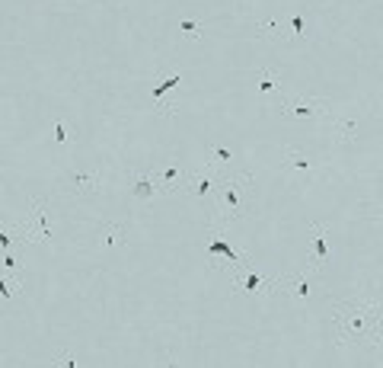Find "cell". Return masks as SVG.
<instances>
[{
	"label": "cell",
	"instance_id": "6da1fadb",
	"mask_svg": "<svg viewBox=\"0 0 383 368\" xmlns=\"http://www.w3.org/2000/svg\"><path fill=\"white\" fill-rule=\"evenodd\" d=\"M383 333V298L357 295L335 301L332 310V336L338 346H374Z\"/></svg>",
	"mask_w": 383,
	"mask_h": 368
},
{
	"label": "cell",
	"instance_id": "7a4b0ae2",
	"mask_svg": "<svg viewBox=\"0 0 383 368\" xmlns=\"http://www.w3.org/2000/svg\"><path fill=\"white\" fill-rule=\"evenodd\" d=\"M246 189H249V173L246 170L221 183V221H217V224L236 221L243 212H246Z\"/></svg>",
	"mask_w": 383,
	"mask_h": 368
},
{
	"label": "cell",
	"instance_id": "3957f363",
	"mask_svg": "<svg viewBox=\"0 0 383 368\" xmlns=\"http://www.w3.org/2000/svg\"><path fill=\"white\" fill-rule=\"evenodd\" d=\"M278 112L291 122H306V119H332V109L326 99H306V97H281Z\"/></svg>",
	"mask_w": 383,
	"mask_h": 368
},
{
	"label": "cell",
	"instance_id": "277c9868",
	"mask_svg": "<svg viewBox=\"0 0 383 368\" xmlns=\"http://www.w3.org/2000/svg\"><path fill=\"white\" fill-rule=\"evenodd\" d=\"M284 173L294 176V180H300V183H313L319 173H323V167H319L316 161H310L304 151L284 148Z\"/></svg>",
	"mask_w": 383,
	"mask_h": 368
},
{
	"label": "cell",
	"instance_id": "5b68a950",
	"mask_svg": "<svg viewBox=\"0 0 383 368\" xmlns=\"http://www.w3.org/2000/svg\"><path fill=\"white\" fill-rule=\"evenodd\" d=\"M64 189L70 195H93L102 189V173L99 170H70L64 173Z\"/></svg>",
	"mask_w": 383,
	"mask_h": 368
},
{
	"label": "cell",
	"instance_id": "8992f818",
	"mask_svg": "<svg viewBox=\"0 0 383 368\" xmlns=\"http://www.w3.org/2000/svg\"><path fill=\"white\" fill-rule=\"evenodd\" d=\"M221 183H223V176L211 173V170H195V173H185L182 186L189 189L192 195H198V199H204V195H211V193H214V189H221Z\"/></svg>",
	"mask_w": 383,
	"mask_h": 368
},
{
	"label": "cell",
	"instance_id": "52a82bcc",
	"mask_svg": "<svg viewBox=\"0 0 383 368\" xmlns=\"http://www.w3.org/2000/svg\"><path fill=\"white\" fill-rule=\"evenodd\" d=\"M157 193H170V189L160 183V176L153 173V170H150V173H134V176H131V195H134L138 202L153 199Z\"/></svg>",
	"mask_w": 383,
	"mask_h": 368
},
{
	"label": "cell",
	"instance_id": "ba28073f",
	"mask_svg": "<svg viewBox=\"0 0 383 368\" xmlns=\"http://www.w3.org/2000/svg\"><path fill=\"white\" fill-rule=\"evenodd\" d=\"M281 278H268V276H259V272H246V276H233V291H246V295H259V291H268V288H278Z\"/></svg>",
	"mask_w": 383,
	"mask_h": 368
},
{
	"label": "cell",
	"instance_id": "9c48e42d",
	"mask_svg": "<svg viewBox=\"0 0 383 368\" xmlns=\"http://www.w3.org/2000/svg\"><path fill=\"white\" fill-rule=\"evenodd\" d=\"M310 240H313V269H319L329 259V224L326 221L310 224Z\"/></svg>",
	"mask_w": 383,
	"mask_h": 368
},
{
	"label": "cell",
	"instance_id": "30bf717a",
	"mask_svg": "<svg viewBox=\"0 0 383 368\" xmlns=\"http://www.w3.org/2000/svg\"><path fill=\"white\" fill-rule=\"evenodd\" d=\"M278 288H281V291H287V295H291L294 301H306V298L313 295V285H310V276H306V272H294V276H281Z\"/></svg>",
	"mask_w": 383,
	"mask_h": 368
},
{
	"label": "cell",
	"instance_id": "8fae6325",
	"mask_svg": "<svg viewBox=\"0 0 383 368\" xmlns=\"http://www.w3.org/2000/svg\"><path fill=\"white\" fill-rule=\"evenodd\" d=\"M26 221H29V227L38 234V240H51V221H48L45 199H32V215Z\"/></svg>",
	"mask_w": 383,
	"mask_h": 368
},
{
	"label": "cell",
	"instance_id": "7c38bea8",
	"mask_svg": "<svg viewBox=\"0 0 383 368\" xmlns=\"http://www.w3.org/2000/svg\"><path fill=\"white\" fill-rule=\"evenodd\" d=\"M128 247V227L125 224H106L99 234V250H121Z\"/></svg>",
	"mask_w": 383,
	"mask_h": 368
},
{
	"label": "cell",
	"instance_id": "4fadbf2b",
	"mask_svg": "<svg viewBox=\"0 0 383 368\" xmlns=\"http://www.w3.org/2000/svg\"><path fill=\"white\" fill-rule=\"evenodd\" d=\"M329 122H332V129H335L342 144H351L357 138V116H335V112H332Z\"/></svg>",
	"mask_w": 383,
	"mask_h": 368
},
{
	"label": "cell",
	"instance_id": "5bb4252c",
	"mask_svg": "<svg viewBox=\"0 0 383 368\" xmlns=\"http://www.w3.org/2000/svg\"><path fill=\"white\" fill-rule=\"evenodd\" d=\"M217 253L227 259V266H230V263H246V250H240V247L227 244V240H211V244H208V256H217Z\"/></svg>",
	"mask_w": 383,
	"mask_h": 368
},
{
	"label": "cell",
	"instance_id": "9a60e30c",
	"mask_svg": "<svg viewBox=\"0 0 383 368\" xmlns=\"http://www.w3.org/2000/svg\"><path fill=\"white\" fill-rule=\"evenodd\" d=\"M255 93H259L262 99H268V97H274L278 93V99H281V74L278 71H259V84H255Z\"/></svg>",
	"mask_w": 383,
	"mask_h": 368
},
{
	"label": "cell",
	"instance_id": "2e32d148",
	"mask_svg": "<svg viewBox=\"0 0 383 368\" xmlns=\"http://www.w3.org/2000/svg\"><path fill=\"white\" fill-rule=\"evenodd\" d=\"M179 84H182V74H179V71H170L157 87H153V103L163 106V97L172 90V87H179Z\"/></svg>",
	"mask_w": 383,
	"mask_h": 368
},
{
	"label": "cell",
	"instance_id": "e0dca14e",
	"mask_svg": "<svg viewBox=\"0 0 383 368\" xmlns=\"http://www.w3.org/2000/svg\"><path fill=\"white\" fill-rule=\"evenodd\" d=\"M230 148H223V144H211V163H217V167H230Z\"/></svg>",
	"mask_w": 383,
	"mask_h": 368
},
{
	"label": "cell",
	"instance_id": "ac0fdd59",
	"mask_svg": "<svg viewBox=\"0 0 383 368\" xmlns=\"http://www.w3.org/2000/svg\"><path fill=\"white\" fill-rule=\"evenodd\" d=\"M55 141H57V148H64V144L70 141V125L67 122H55Z\"/></svg>",
	"mask_w": 383,
	"mask_h": 368
},
{
	"label": "cell",
	"instance_id": "d6986e66",
	"mask_svg": "<svg viewBox=\"0 0 383 368\" xmlns=\"http://www.w3.org/2000/svg\"><path fill=\"white\" fill-rule=\"evenodd\" d=\"M287 26H291L294 39H304V33H306V23H304V16H300V13H294V16H291V23H287Z\"/></svg>",
	"mask_w": 383,
	"mask_h": 368
},
{
	"label": "cell",
	"instance_id": "ffe728a7",
	"mask_svg": "<svg viewBox=\"0 0 383 368\" xmlns=\"http://www.w3.org/2000/svg\"><path fill=\"white\" fill-rule=\"evenodd\" d=\"M179 29H182L185 36H198V33H201V29H198V23H195V20H182V23H179Z\"/></svg>",
	"mask_w": 383,
	"mask_h": 368
},
{
	"label": "cell",
	"instance_id": "44dd1931",
	"mask_svg": "<svg viewBox=\"0 0 383 368\" xmlns=\"http://www.w3.org/2000/svg\"><path fill=\"white\" fill-rule=\"evenodd\" d=\"M4 266H6L10 272H19V269H23V266H19V259L13 256V250H10V253H4Z\"/></svg>",
	"mask_w": 383,
	"mask_h": 368
},
{
	"label": "cell",
	"instance_id": "7402d4cb",
	"mask_svg": "<svg viewBox=\"0 0 383 368\" xmlns=\"http://www.w3.org/2000/svg\"><path fill=\"white\" fill-rule=\"evenodd\" d=\"M57 365H77V359H74V352H61V355H57Z\"/></svg>",
	"mask_w": 383,
	"mask_h": 368
},
{
	"label": "cell",
	"instance_id": "603a6c76",
	"mask_svg": "<svg viewBox=\"0 0 383 368\" xmlns=\"http://www.w3.org/2000/svg\"><path fill=\"white\" fill-rule=\"evenodd\" d=\"M370 295H377V298H383V278L377 285H370Z\"/></svg>",
	"mask_w": 383,
	"mask_h": 368
}]
</instances>
